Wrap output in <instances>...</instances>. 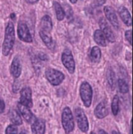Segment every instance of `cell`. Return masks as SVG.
<instances>
[{
    "instance_id": "19",
    "label": "cell",
    "mask_w": 133,
    "mask_h": 134,
    "mask_svg": "<svg viewBox=\"0 0 133 134\" xmlns=\"http://www.w3.org/2000/svg\"><path fill=\"white\" fill-rule=\"evenodd\" d=\"M9 117L10 122L16 126H20L22 124V119L20 113L16 110H10L9 113Z\"/></svg>"
},
{
    "instance_id": "14",
    "label": "cell",
    "mask_w": 133,
    "mask_h": 134,
    "mask_svg": "<svg viewBox=\"0 0 133 134\" xmlns=\"http://www.w3.org/2000/svg\"><path fill=\"white\" fill-rule=\"evenodd\" d=\"M31 130L33 133L44 134L46 132V122L43 119H36L31 125Z\"/></svg>"
},
{
    "instance_id": "30",
    "label": "cell",
    "mask_w": 133,
    "mask_h": 134,
    "mask_svg": "<svg viewBox=\"0 0 133 134\" xmlns=\"http://www.w3.org/2000/svg\"><path fill=\"white\" fill-rule=\"evenodd\" d=\"M96 2L99 6H101V5H103L106 2V0H96Z\"/></svg>"
},
{
    "instance_id": "8",
    "label": "cell",
    "mask_w": 133,
    "mask_h": 134,
    "mask_svg": "<svg viewBox=\"0 0 133 134\" xmlns=\"http://www.w3.org/2000/svg\"><path fill=\"white\" fill-rule=\"evenodd\" d=\"M18 38L23 42L26 43H32L33 38L30 33L29 29L27 25L24 23H20L18 24L17 29Z\"/></svg>"
},
{
    "instance_id": "32",
    "label": "cell",
    "mask_w": 133,
    "mask_h": 134,
    "mask_svg": "<svg viewBox=\"0 0 133 134\" xmlns=\"http://www.w3.org/2000/svg\"><path fill=\"white\" fill-rule=\"evenodd\" d=\"M99 133H105V134H107V132H105L103 130H100L99 132Z\"/></svg>"
},
{
    "instance_id": "31",
    "label": "cell",
    "mask_w": 133,
    "mask_h": 134,
    "mask_svg": "<svg viewBox=\"0 0 133 134\" xmlns=\"http://www.w3.org/2000/svg\"><path fill=\"white\" fill-rule=\"evenodd\" d=\"M27 2L29 3H31V4H35L36 3L38 2L39 0H27Z\"/></svg>"
},
{
    "instance_id": "28",
    "label": "cell",
    "mask_w": 133,
    "mask_h": 134,
    "mask_svg": "<svg viewBox=\"0 0 133 134\" xmlns=\"http://www.w3.org/2000/svg\"><path fill=\"white\" fill-rule=\"evenodd\" d=\"M38 58H39L40 60L42 61H47L49 60V57L45 53L40 52V53H38Z\"/></svg>"
},
{
    "instance_id": "7",
    "label": "cell",
    "mask_w": 133,
    "mask_h": 134,
    "mask_svg": "<svg viewBox=\"0 0 133 134\" xmlns=\"http://www.w3.org/2000/svg\"><path fill=\"white\" fill-rule=\"evenodd\" d=\"M99 24L101 28L100 30L102 31L106 39L110 43H114L116 42V36L107 20L104 18H101L99 21Z\"/></svg>"
},
{
    "instance_id": "35",
    "label": "cell",
    "mask_w": 133,
    "mask_h": 134,
    "mask_svg": "<svg viewBox=\"0 0 133 134\" xmlns=\"http://www.w3.org/2000/svg\"><path fill=\"white\" fill-rule=\"evenodd\" d=\"M130 3H131V4H132V0H129Z\"/></svg>"
},
{
    "instance_id": "34",
    "label": "cell",
    "mask_w": 133,
    "mask_h": 134,
    "mask_svg": "<svg viewBox=\"0 0 133 134\" xmlns=\"http://www.w3.org/2000/svg\"><path fill=\"white\" fill-rule=\"evenodd\" d=\"M112 133H120V132H115V131H112Z\"/></svg>"
},
{
    "instance_id": "29",
    "label": "cell",
    "mask_w": 133,
    "mask_h": 134,
    "mask_svg": "<svg viewBox=\"0 0 133 134\" xmlns=\"http://www.w3.org/2000/svg\"><path fill=\"white\" fill-rule=\"evenodd\" d=\"M5 108V102L3 101V100L0 98V113H2L4 111Z\"/></svg>"
},
{
    "instance_id": "5",
    "label": "cell",
    "mask_w": 133,
    "mask_h": 134,
    "mask_svg": "<svg viewBox=\"0 0 133 134\" xmlns=\"http://www.w3.org/2000/svg\"><path fill=\"white\" fill-rule=\"evenodd\" d=\"M75 115L79 130L86 133L89 130V122L84 111L81 108H76L75 109Z\"/></svg>"
},
{
    "instance_id": "13",
    "label": "cell",
    "mask_w": 133,
    "mask_h": 134,
    "mask_svg": "<svg viewBox=\"0 0 133 134\" xmlns=\"http://www.w3.org/2000/svg\"><path fill=\"white\" fill-rule=\"evenodd\" d=\"M95 116L99 119H102L106 117L109 114L107 104L105 101H102L97 104L94 110Z\"/></svg>"
},
{
    "instance_id": "16",
    "label": "cell",
    "mask_w": 133,
    "mask_h": 134,
    "mask_svg": "<svg viewBox=\"0 0 133 134\" xmlns=\"http://www.w3.org/2000/svg\"><path fill=\"white\" fill-rule=\"evenodd\" d=\"M40 27L41 29L43 31L50 32L53 29V23L50 16L48 15H45L42 17L40 21Z\"/></svg>"
},
{
    "instance_id": "4",
    "label": "cell",
    "mask_w": 133,
    "mask_h": 134,
    "mask_svg": "<svg viewBox=\"0 0 133 134\" xmlns=\"http://www.w3.org/2000/svg\"><path fill=\"white\" fill-rule=\"evenodd\" d=\"M45 76L47 81L54 86L60 85L65 78L64 75L61 71L53 68H47L45 71Z\"/></svg>"
},
{
    "instance_id": "6",
    "label": "cell",
    "mask_w": 133,
    "mask_h": 134,
    "mask_svg": "<svg viewBox=\"0 0 133 134\" xmlns=\"http://www.w3.org/2000/svg\"><path fill=\"white\" fill-rule=\"evenodd\" d=\"M61 60L62 64L66 68L68 72L70 74H73L75 71V62L71 50L66 49L63 51Z\"/></svg>"
},
{
    "instance_id": "9",
    "label": "cell",
    "mask_w": 133,
    "mask_h": 134,
    "mask_svg": "<svg viewBox=\"0 0 133 134\" xmlns=\"http://www.w3.org/2000/svg\"><path fill=\"white\" fill-rule=\"evenodd\" d=\"M20 102L29 108H32L33 102L32 99V91L29 87H25L20 91Z\"/></svg>"
},
{
    "instance_id": "23",
    "label": "cell",
    "mask_w": 133,
    "mask_h": 134,
    "mask_svg": "<svg viewBox=\"0 0 133 134\" xmlns=\"http://www.w3.org/2000/svg\"><path fill=\"white\" fill-rule=\"evenodd\" d=\"M119 104H120L119 97L117 95H114L113 99H112V104H111V110H112V113L114 116L117 115L119 113V111H120Z\"/></svg>"
},
{
    "instance_id": "15",
    "label": "cell",
    "mask_w": 133,
    "mask_h": 134,
    "mask_svg": "<svg viewBox=\"0 0 133 134\" xmlns=\"http://www.w3.org/2000/svg\"><path fill=\"white\" fill-rule=\"evenodd\" d=\"M118 14L121 20L127 27L132 25V18L128 9L124 6H121L118 9Z\"/></svg>"
},
{
    "instance_id": "26",
    "label": "cell",
    "mask_w": 133,
    "mask_h": 134,
    "mask_svg": "<svg viewBox=\"0 0 133 134\" xmlns=\"http://www.w3.org/2000/svg\"><path fill=\"white\" fill-rule=\"evenodd\" d=\"M18 133V128L14 124L9 125L5 130V133L6 134H16Z\"/></svg>"
},
{
    "instance_id": "2",
    "label": "cell",
    "mask_w": 133,
    "mask_h": 134,
    "mask_svg": "<svg viewBox=\"0 0 133 134\" xmlns=\"http://www.w3.org/2000/svg\"><path fill=\"white\" fill-rule=\"evenodd\" d=\"M79 93L85 107H90L92 104L93 97V90L90 84L87 82H82L79 89Z\"/></svg>"
},
{
    "instance_id": "17",
    "label": "cell",
    "mask_w": 133,
    "mask_h": 134,
    "mask_svg": "<svg viewBox=\"0 0 133 134\" xmlns=\"http://www.w3.org/2000/svg\"><path fill=\"white\" fill-rule=\"evenodd\" d=\"M39 35L44 44L49 49H51L53 47L54 43H53V39H52V37L49 34V32H46V31L40 29L39 31Z\"/></svg>"
},
{
    "instance_id": "24",
    "label": "cell",
    "mask_w": 133,
    "mask_h": 134,
    "mask_svg": "<svg viewBox=\"0 0 133 134\" xmlns=\"http://www.w3.org/2000/svg\"><path fill=\"white\" fill-rule=\"evenodd\" d=\"M119 91L122 94H126L129 92V85L123 79H120L118 80Z\"/></svg>"
},
{
    "instance_id": "18",
    "label": "cell",
    "mask_w": 133,
    "mask_h": 134,
    "mask_svg": "<svg viewBox=\"0 0 133 134\" xmlns=\"http://www.w3.org/2000/svg\"><path fill=\"white\" fill-rule=\"evenodd\" d=\"M94 39L95 43L99 46H102V47H106L107 45L106 38L100 29H97L95 31L94 33Z\"/></svg>"
},
{
    "instance_id": "22",
    "label": "cell",
    "mask_w": 133,
    "mask_h": 134,
    "mask_svg": "<svg viewBox=\"0 0 133 134\" xmlns=\"http://www.w3.org/2000/svg\"><path fill=\"white\" fill-rule=\"evenodd\" d=\"M53 7H54L55 10L56 16L58 21H62L65 18V13L63 9V7L61 6V4L58 3L57 1L53 2Z\"/></svg>"
},
{
    "instance_id": "1",
    "label": "cell",
    "mask_w": 133,
    "mask_h": 134,
    "mask_svg": "<svg viewBox=\"0 0 133 134\" xmlns=\"http://www.w3.org/2000/svg\"><path fill=\"white\" fill-rule=\"evenodd\" d=\"M15 41V32L14 24L12 22L8 23L5 29V38L2 46V54L7 57L13 48Z\"/></svg>"
},
{
    "instance_id": "12",
    "label": "cell",
    "mask_w": 133,
    "mask_h": 134,
    "mask_svg": "<svg viewBox=\"0 0 133 134\" xmlns=\"http://www.w3.org/2000/svg\"><path fill=\"white\" fill-rule=\"evenodd\" d=\"M22 70V67L20 59L19 57H15L12 60L11 65H10V73L14 78L18 79L21 75Z\"/></svg>"
},
{
    "instance_id": "33",
    "label": "cell",
    "mask_w": 133,
    "mask_h": 134,
    "mask_svg": "<svg viewBox=\"0 0 133 134\" xmlns=\"http://www.w3.org/2000/svg\"><path fill=\"white\" fill-rule=\"evenodd\" d=\"M70 2L72 3V4H75V3H76L77 1V0H70Z\"/></svg>"
},
{
    "instance_id": "27",
    "label": "cell",
    "mask_w": 133,
    "mask_h": 134,
    "mask_svg": "<svg viewBox=\"0 0 133 134\" xmlns=\"http://www.w3.org/2000/svg\"><path fill=\"white\" fill-rule=\"evenodd\" d=\"M125 37L126 40L129 43L131 46H132V30L130 29L126 31L125 33Z\"/></svg>"
},
{
    "instance_id": "10",
    "label": "cell",
    "mask_w": 133,
    "mask_h": 134,
    "mask_svg": "<svg viewBox=\"0 0 133 134\" xmlns=\"http://www.w3.org/2000/svg\"><path fill=\"white\" fill-rule=\"evenodd\" d=\"M103 10L107 18L110 21L111 25L113 26L114 28L116 30H118L120 28V24H119L118 16L114 9L110 6H105Z\"/></svg>"
},
{
    "instance_id": "11",
    "label": "cell",
    "mask_w": 133,
    "mask_h": 134,
    "mask_svg": "<svg viewBox=\"0 0 133 134\" xmlns=\"http://www.w3.org/2000/svg\"><path fill=\"white\" fill-rule=\"evenodd\" d=\"M18 108L19 111L21 113L24 119L29 123H32L36 119V117L32 113L30 108L27 107L25 105L22 104L20 102L18 103Z\"/></svg>"
},
{
    "instance_id": "25",
    "label": "cell",
    "mask_w": 133,
    "mask_h": 134,
    "mask_svg": "<svg viewBox=\"0 0 133 134\" xmlns=\"http://www.w3.org/2000/svg\"><path fill=\"white\" fill-rule=\"evenodd\" d=\"M64 10V13H65V16H66L67 18L69 20H72L73 19V10L72 7H70L69 5L66 4L64 5V8H63Z\"/></svg>"
},
{
    "instance_id": "3",
    "label": "cell",
    "mask_w": 133,
    "mask_h": 134,
    "mask_svg": "<svg viewBox=\"0 0 133 134\" xmlns=\"http://www.w3.org/2000/svg\"><path fill=\"white\" fill-rule=\"evenodd\" d=\"M62 125L66 133L73 131L75 128L73 116L69 107L64 108L62 113Z\"/></svg>"
},
{
    "instance_id": "20",
    "label": "cell",
    "mask_w": 133,
    "mask_h": 134,
    "mask_svg": "<svg viewBox=\"0 0 133 134\" xmlns=\"http://www.w3.org/2000/svg\"><path fill=\"white\" fill-rule=\"evenodd\" d=\"M90 58L93 62H99L101 58V51L99 47L97 46H94L92 47L90 51Z\"/></svg>"
},
{
    "instance_id": "21",
    "label": "cell",
    "mask_w": 133,
    "mask_h": 134,
    "mask_svg": "<svg viewBox=\"0 0 133 134\" xmlns=\"http://www.w3.org/2000/svg\"><path fill=\"white\" fill-rule=\"evenodd\" d=\"M107 79L110 87L112 90H114L116 86V79L114 71L111 68H109L107 71Z\"/></svg>"
}]
</instances>
